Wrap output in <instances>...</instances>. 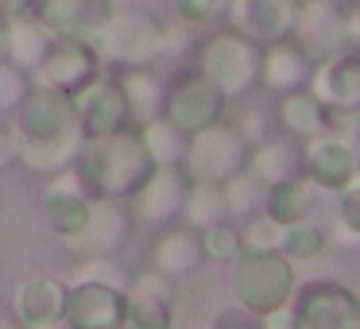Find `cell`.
<instances>
[{
	"label": "cell",
	"mask_w": 360,
	"mask_h": 329,
	"mask_svg": "<svg viewBox=\"0 0 360 329\" xmlns=\"http://www.w3.org/2000/svg\"><path fill=\"white\" fill-rule=\"evenodd\" d=\"M225 109H229V97L221 93L202 70H194V74L179 78L171 89H167L163 117H171L186 136H194V132H202V128L225 120Z\"/></svg>",
	"instance_id": "obj_9"
},
{
	"label": "cell",
	"mask_w": 360,
	"mask_h": 329,
	"mask_svg": "<svg viewBox=\"0 0 360 329\" xmlns=\"http://www.w3.org/2000/svg\"><path fill=\"white\" fill-rule=\"evenodd\" d=\"M279 124H283V132L295 136V140H310V136L326 132L329 109L310 93V89H295V93L279 97Z\"/></svg>",
	"instance_id": "obj_27"
},
{
	"label": "cell",
	"mask_w": 360,
	"mask_h": 329,
	"mask_svg": "<svg viewBox=\"0 0 360 329\" xmlns=\"http://www.w3.org/2000/svg\"><path fill=\"white\" fill-rule=\"evenodd\" d=\"M229 287H233L236 306L259 318L295 298V259H287L279 248H244L229 267Z\"/></svg>",
	"instance_id": "obj_2"
},
{
	"label": "cell",
	"mask_w": 360,
	"mask_h": 329,
	"mask_svg": "<svg viewBox=\"0 0 360 329\" xmlns=\"http://www.w3.org/2000/svg\"><path fill=\"white\" fill-rule=\"evenodd\" d=\"M12 163H20V143L12 128H0V171H8Z\"/></svg>",
	"instance_id": "obj_40"
},
{
	"label": "cell",
	"mask_w": 360,
	"mask_h": 329,
	"mask_svg": "<svg viewBox=\"0 0 360 329\" xmlns=\"http://www.w3.org/2000/svg\"><path fill=\"white\" fill-rule=\"evenodd\" d=\"M27 93H32V74L20 70L8 58H0V112H16Z\"/></svg>",
	"instance_id": "obj_35"
},
{
	"label": "cell",
	"mask_w": 360,
	"mask_h": 329,
	"mask_svg": "<svg viewBox=\"0 0 360 329\" xmlns=\"http://www.w3.org/2000/svg\"><path fill=\"white\" fill-rule=\"evenodd\" d=\"M248 151L252 143L240 136V128L217 120V124L190 136L182 171L190 174V182H229L236 171L248 167Z\"/></svg>",
	"instance_id": "obj_5"
},
{
	"label": "cell",
	"mask_w": 360,
	"mask_h": 329,
	"mask_svg": "<svg viewBox=\"0 0 360 329\" xmlns=\"http://www.w3.org/2000/svg\"><path fill=\"white\" fill-rule=\"evenodd\" d=\"M329 244V228L318 225L314 217H302V221H290V225H283V236H279V252L287 259H314L321 256Z\"/></svg>",
	"instance_id": "obj_32"
},
{
	"label": "cell",
	"mask_w": 360,
	"mask_h": 329,
	"mask_svg": "<svg viewBox=\"0 0 360 329\" xmlns=\"http://www.w3.org/2000/svg\"><path fill=\"white\" fill-rule=\"evenodd\" d=\"M12 310H16L20 325L27 329H47V325H63V310H66V283L51 279V275H35L24 279L12 295Z\"/></svg>",
	"instance_id": "obj_19"
},
{
	"label": "cell",
	"mask_w": 360,
	"mask_h": 329,
	"mask_svg": "<svg viewBox=\"0 0 360 329\" xmlns=\"http://www.w3.org/2000/svg\"><path fill=\"white\" fill-rule=\"evenodd\" d=\"M128 287L109 279H70L66 283L63 321L70 329H124Z\"/></svg>",
	"instance_id": "obj_6"
},
{
	"label": "cell",
	"mask_w": 360,
	"mask_h": 329,
	"mask_svg": "<svg viewBox=\"0 0 360 329\" xmlns=\"http://www.w3.org/2000/svg\"><path fill=\"white\" fill-rule=\"evenodd\" d=\"M259 321H264L267 329H298V318H295V306H290V302H283V306H275V310L259 314Z\"/></svg>",
	"instance_id": "obj_39"
},
{
	"label": "cell",
	"mask_w": 360,
	"mask_h": 329,
	"mask_svg": "<svg viewBox=\"0 0 360 329\" xmlns=\"http://www.w3.org/2000/svg\"><path fill=\"white\" fill-rule=\"evenodd\" d=\"M51 43H55V32H51L35 12L8 16L4 27H0V51H4V58L16 63L20 70H27V74L43 63V55L51 51Z\"/></svg>",
	"instance_id": "obj_21"
},
{
	"label": "cell",
	"mask_w": 360,
	"mask_h": 329,
	"mask_svg": "<svg viewBox=\"0 0 360 329\" xmlns=\"http://www.w3.org/2000/svg\"><path fill=\"white\" fill-rule=\"evenodd\" d=\"M24 12H35V0H0V16H24Z\"/></svg>",
	"instance_id": "obj_42"
},
{
	"label": "cell",
	"mask_w": 360,
	"mask_h": 329,
	"mask_svg": "<svg viewBox=\"0 0 360 329\" xmlns=\"http://www.w3.org/2000/svg\"><path fill=\"white\" fill-rule=\"evenodd\" d=\"M167 325H171V302H163V298L128 295L124 329H167Z\"/></svg>",
	"instance_id": "obj_34"
},
{
	"label": "cell",
	"mask_w": 360,
	"mask_h": 329,
	"mask_svg": "<svg viewBox=\"0 0 360 329\" xmlns=\"http://www.w3.org/2000/svg\"><path fill=\"white\" fill-rule=\"evenodd\" d=\"M12 132L16 136H70L82 132L78 112H74V97L58 93V89L32 86L16 112H12Z\"/></svg>",
	"instance_id": "obj_15"
},
{
	"label": "cell",
	"mask_w": 360,
	"mask_h": 329,
	"mask_svg": "<svg viewBox=\"0 0 360 329\" xmlns=\"http://www.w3.org/2000/svg\"><path fill=\"white\" fill-rule=\"evenodd\" d=\"M290 306H295L298 329H360V298L345 283H302Z\"/></svg>",
	"instance_id": "obj_7"
},
{
	"label": "cell",
	"mask_w": 360,
	"mask_h": 329,
	"mask_svg": "<svg viewBox=\"0 0 360 329\" xmlns=\"http://www.w3.org/2000/svg\"><path fill=\"white\" fill-rule=\"evenodd\" d=\"M259 63H264V47L252 39H244L240 32H217L202 43L198 51V70L229 97H248L252 89H259Z\"/></svg>",
	"instance_id": "obj_4"
},
{
	"label": "cell",
	"mask_w": 360,
	"mask_h": 329,
	"mask_svg": "<svg viewBox=\"0 0 360 329\" xmlns=\"http://www.w3.org/2000/svg\"><path fill=\"white\" fill-rule=\"evenodd\" d=\"M74 112H78V124L86 136H105V132H120V128L132 124V109H128V97L120 78H89L82 89H74Z\"/></svg>",
	"instance_id": "obj_12"
},
{
	"label": "cell",
	"mask_w": 360,
	"mask_h": 329,
	"mask_svg": "<svg viewBox=\"0 0 360 329\" xmlns=\"http://www.w3.org/2000/svg\"><path fill=\"white\" fill-rule=\"evenodd\" d=\"M345 32H349V47H360V0L345 4Z\"/></svg>",
	"instance_id": "obj_41"
},
{
	"label": "cell",
	"mask_w": 360,
	"mask_h": 329,
	"mask_svg": "<svg viewBox=\"0 0 360 329\" xmlns=\"http://www.w3.org/2000/svg\"><path fill=\"white\" fill-rule=\"evenodd\" d=\"M74 171L82 174V182L94 198L132 202V194L143 186V179L155 171V159L143 148L140 128L128 124L120 132L86 136L78 159H74Z\"/></svg>",
	"instance_id": "obj_1"
},
{
	"label": "cell",
	"mask_w": 360,
	"mask_h": 329,
	"mask_svg": "<svg viewBox=\"0 0 360 329\" xmlns=\"http://www.w3.org/2000/svg\"><path fill=\"white\" fill-rule=\"evenodd\" d=\"M101 74V58L89 47V39H70V35H55L51 51L43 55V63L32 70V86L58 89V93H74L89 78Z\"/></svg>",
	"instance_id": "obj_10"
},
{
	"label": "cell",
	"mask_w": 360,
	"mask_h": 329,
	"mask_svg": "<svg viewBox=\"0 0 360 329\" xmlns=\"http://www.w3.org/2000/svg\"><path fill=\"white\" fill-rule=\"evenodd\" d=\"M109 12V0H35V16L55 35H70V39H89Z\"/></svg>",
	"instance_id": "obj_22"
},
{
	"label": "cell",
	"mask_w": 360,
	"mask_h": 329,
	"mask_svg": "<svg viewBox=\"0 0 360 329\" xmlns=\"http://www.w3.org/2000/svg\"><path fill=\"white\" fill-rule=\"evenodd\" d=\"M205 264V248H202V233L190 225L182 228H167V233L155 236L151 244V267L171 279H182V275H194L198 267Z\"/></svg>",
	"instance_id": "obj_23"
},
{
	"label": "cell",
	"mask_w": 360,
	"mask_h": 329,
	"mask_svg": "<svg viewBox=\"0 0 360 329\" xmlns=\"http://www.w3.org/2000/svg\"><path fill=\"white\" fill-rule=\"evenodd\" d=\"M225 8V0H174V12H179L182 24H205V20H213L217 12Z\"/></svg>",
	"instance_id": "obj_38"
},
{
	"label": "cell",
	"mask_w": 360,
	"mask_h": 329,
	"mask_svg": "<svg viewBox=\"0 0 360 329\" xmlns=\"http://www.w3.org/2000/svg\"><path fill=\"white\" fill-rule=\"evenodd\" d=\"M89 47L97 51L101 63L120 66V70L155 66L167 55V27L140 8H120L97 24V32L89 35Z\"/></svg>",
	"instance_id": "obj_3"
},
{
	"label": "cell",
	"mask_w": 360,
	"mask_h": 329,
	"mask_svg": "<svg viewBox=\"0 0 360 329\" xmlns=\"http://www.w3.org/2000/svg\"><path fill=\"white\" fill-rule=\"evenodd\" d=\"M0 27H4V16H0Z\"/></svg>",
	"instance_id": "obj_44"
},
{
	"label": "cell",
	"mask_w": 360,
	"mask_h": 329,
	"mask_svg": "<svg viewBox=\"0 0 360 329\" xmlns=\"http://www.w3.org/2000/svg\"><path fill=\"white\" fill-rule=\"evenodd\" d=\"M318 198H326V190L314 186L306 174H295V179H283L267 190V205L264 213H271L279 225H290V221H302V217H314L318 209Z\"/></svg>",
	"instance_id": "obj_26"
},
{
	"label": "cell",
	"mask_w": 360,
	"mask_h": 329,
	"mask_svg": "<svg viewBox=\"0 0 360 329\" xmlns=\"http://www.w3.org/2000/svg\"><path fill=\"white\" fill-rule=\"evenodd\" d=\"M120 86H124L128 109H132V120L143 124V120L159 117L167 105V86L151 74V66H132V70L120 74Z\"/></svg>",
	"instance_id": "obj_28"
},
{
	"label": "cell",
	"mask_w": 360,
	"mask_h": 329,
	"mask_svg": "<svg viewBox=\"0 0 360 329\" xmlns=\"http://www.w3.org/2000/svg\"><path fill=\"white\" fill-rule=\"evenodd\" d=\"M302 174L321 186L326 194H337L341 186H349L360 174V151L352 140H345L341 132L326 128V132L302 140Z\"/></svg>",
	"instance_id": "obj_8"
},
{
	"label": "cell",
	"mask_w": 360,
	"mask_h": 329,
	"mask_svg": "<svg viewBox=\"0 0 360 329\" xmlns=\"http://www.w3.org/2000/svg\"><path fill=\"white\" fill-rule=\"evenodd\" d=\"M221 186H225V202H229V217H252V213H259L267 205V182L259 179L256 171H248V167H244V171H236L233 179L229 182H221Z\"/></svg>",
	"instance_id": "obj_31"
},
{
	"label": "cell",
	"mask_w": 360,
	"mask_h": 329,
	"mask_svg": "<svg viewBox=\"0 0 360 329\" xmlns=\"http://www.w3.org/2000/svg\"><path fill=\"white\" fill-rule=\"evenodd\" d=\"M186 190H190V174L182 171V163L155 167V171L143 179V186L132 194L136 217L148 221V225H171V221L182 217Z\"/></svg>",
	"instance_id": "obj_17"
},
{
	"label": "cell",
	"mask_w": 360,
	"mask_h": 329,
	"mask_svg": "<svg viewBox=\"0 0 360 329\" xmlns=\"http://www.w3.org/2000/svg\"><path fill=\"white\" fill-rule=\"evenodd\" d=\"M89 202H94V194L86 190V182H82V174L74 171V167L51 174L47 194H43V217H47L51 233H58L63 240L74 236L82 225H86Z\"/></svg>",
	"instance_id": "obj_18"
},
{
	"label": "cell",
	"mask_w": 360,
	"mask_h": 329,
	"mask_svg": "<svg viewBox=\"0 0 360 329\" xmlns=\"http://www.w3.org/2000/svg\"><path fill=\"white\" fill-rule=\"evenodd\" d=\"M140 136H143V148H148V155L155 159V167H171V163H182V155H186V143L190 136L182 132L179 124H174L171 117H151L140 124Z\"/></svg>",
	"instance_id": "obj_30"
},
{
	"label": "cell",
	"mask_w": 360,
	"mask_h": 329,
	"mask_svg": "<svg viewBox=\"0 0 360 329\" xmlns=\"http://www.w3.org/2000/svg\"><path fill=\"white\" fill-rule=\"evenodd\" d=\"M128 233H132V217H128L124 202H112V198H94L86 213V225L74 236H66L74 252L82 256H112L128 244Z\"/></svg>",
	"instance_id": "obj_16"
},
{
	"label": "cell",
	"mask_w": 360,
	"mask_h": 329,
	"mask_svg": "<svg viewBox=\"0 0 360 329\" xmlns=\"http://www.w3.org/2000/svg\"><path fill=\"white\" fill-rule=\"evenodd\" d=\"M337 225L360 233V174L349 182V186L337 190Z\"/></svg>",
	"instance_id": "obj_37"
},
{
	"label": "cell",
	"mask_w": 360,
	"mask_h": 329,
	"mask_svg": "<svg viewBox=\"0 0 360 329\" xmlns=\"http://www.w3.org/2000/svg\"><path fill=\"white\" fill-rule=\"evenodd\" d=\"M182 221L190 228H210L217 221H229V202H225V186L221 182H190L186 202H182Z\"/></svg>",
	"instance_id": "obj_29"
},
{
	"label": "cell",
	"mask_w": 360,
	"mask_h": 329,
	"mask_svg": "<svg viewBox=\"0 0 360 329\" xmlns=\"http://www.w3.org/2000/svg\"><path fill=\"white\" fill-rule=\"evenodd\" d=\"M306 89L329 112H360V47H345L341 55L314 63Z\"/></svg>",
	"instance_id": "obj_14"
},
{
	"label": "cell",
	"mask_w": 360,
	"mask_h": 329,
	"mask_svg": "<svg viewBox=\"0 0 360 329\" xmlns=\"http://www.w3.org/2000/svg\"><path fill=\"white\" fill-rule=\"evenodd\" d=\"M290 39L314 58H333L349 47V32H345V8L333 0H298V16L290 27Z\"/></svg>",
	"instance_id": "obj_11"
},
{
	"label": "cell",
	"mask_w": 360,
	"mask_h": 329,
	"mask_svg": "<svg viewBox=\"0 0 360 329\" xmlns=\"http://www.w3.org/2000/svg\"><path fill=\"white\" fill-rule=\"evenodd\" d=\"M279 236H283V225L271 217V213H252V217H244V228H240V240L244 248H279Z\"/></svg>",
	"instance_id": "obj_36"
},
{
	"label": "cell",
	"mask_w": 360,
	"mask_h": 329,
	"mask_svg": "<svg viewBox=\"0 0 360 329\" xmlns=\"http://www.w3.org/2000/svg\"><path fill=\"white\" fill-rule=\"evenodd\" d=\"M298 16V0H225V20L233 32L244 39L259 43H279L290 39V27Z\"/></svg>",
	"instance_id": "obj_13"
},
{
	"label": "cell",
	"mask_w": 360,
	"mask_h": 329,
	"mask_svg": "<svg viewBox=\"0 0 360 329\" xmlns=\"http://www.w3.org/2000/svg\"><path fill=\"white\" fill-rule=\"evenodd\" d=\"M314 58L298 47L295 39H279L264 47V63H259V86L271 93H295V89L310 86Z\"/></svg>",
	"instance_id": "obj_20"
},
{
	"label": "cell",
	"mask_w": 360,
	"mask_h": 329,
	"mask_svg": "<svg viewBox=\"0 0 360 329\" xmlns=\"http://www.w3.org/2000/svg\"><path fill=\"white\" fill-rule=\"evenodd\" d=\"M333 4H341V8H345V4H352V0H333Z\"/></svg>",
	"instance_id": "obj_43"
},
{
	"label": "cell",
	"mask_w": 360,
	"mask_h": 329,
	"mask_svg": "<svg viewBox=\"0 0 360 329\" xmlns=\"http://www.w3.org/2000/svg\"><path fill=\"white\" fill-rule=\"evenodd\" d=\"M86 132H70V136H16L20 143V163L35 174H58L66 167H74L82 151Z\"/></svg>",
	"instance_id": "obj_24"
},
{
	"label": "cell",
	"mask_w": 360,
	"mask_h": 329,
	"mask_svg": "<svg viewBox=\"0 0 360 329\" xmlns=\"http://www.w3.org/2000/svg\"><path fill=\"white\" fill-rule=\"evenodd\" d=\"M202 248H205V259H213V264H233L244 252L240 228L233 221H217V225L202 228Z\"/></svg>",
	"instance_id": "obj_33"
},
{
	"label": "cell",
	"mask_w": 360,
	"mask_h": 329,
	"mask_svg": "<svg viewBox=\"0 0 360 329\" xmlns=\"http://www.w3.org/2000/svg\"><path fill=\"white\" fill-rule=\"evenodd\" d=\"M248 171H256L267 186L295 179V174H302V143L295 136H267V140L252 143Z\"/></svg>",
	"instance_id": "obj_25"
}]
</instances>
